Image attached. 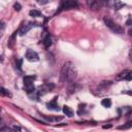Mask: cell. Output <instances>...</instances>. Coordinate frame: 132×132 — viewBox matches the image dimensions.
<instances>
[{"instance_id": "6da1fadb", "label": "cell", "mask_w": 132, "mask_h": 132, "mask_svg": "<svg viewBox=\"0 0 132 132\" xmlns=\"http://www.w3.org/2000/svg\"><path fill=\"white\" fill-rule=\"evenodd\" d=\"M75 68L74 65L71 62H66L64 63L62 69H61V80H72L75 77Z\"/></svg>"}, {"instance_id": "7a4b0ae2", "label": "cell", "mask_w": 132, "mask_h": 132, "mask_svg": "<svg viewBox=\"0 0 132 132\" xmlns=\"http://www.w3.org/2000/svg\"><path fill=\"white\" fill-rule=\"evenodd\" d=\"M103 22H104V24L107 26V28H109L112 32H114V33H117V34H122L123 33V28L122 27H120L118 24H116L112 20H110L109 18H107V16H104L103 18Z\"/></svg>"}, {"instance_id": "3957f363", "label": "cell", "mask_w": 132, "mask_h": 132, "mask_svg": "<svg viewBox=\"0 0 132 132\" xmlns=\"http://www.w3.org/2000/svg\"><path fill=\"white\" fill-rule=\"evenodd\" d=\"M78 6L77 4V1L76 0H62L61 1V4H60V11L62 10H67V9H72V8H76Z\"/></svg>"}, {"instance_id": "277c9868", "label": "cell", "mask_w": 132, "mask_h": 132, "mask_svg": "<svg viewBox=\"0 0 132 132\" xmlns=\"http://www.w3.org/2000/svg\"><path fill=\"white\" fill-rule=\"evenodd\" d=\"M26 59L30 62H37L39 60V57H38L37 53L34 52L33 50H28L26 52Z\"/></svg>"}, {"instance_id": "5b68a950", "label": "cell", "mask_w": 132, "mask_h": 132, "mask_svg": "<svg viewBox=\"0 0 132 132\" xmlns=\"http://www.w3.org/2000/svg\"><path fill=\"white\" fill-rule=\"evenodd\" d=\"M104 0H92L90 2V7L92 9H100L103 6Z\"/></svg>"}, {"instance_id": "8992f818", "label": "cell", "mask_w": 132, "mask_h": 132, "mask_svg": "<svg viewBox=\"0 0 132 132\" xmlns=\"http://www.w3.org/2000/svg\"><path fill=\"white\" fill-rule=\"evenodd\" d=\"M57 97H55L51 102H47L46 103V106L48 109H53V110H59V106L57 105Z\"/></svg>"}, {"instance_id": "52a82bcc", "label": "cell", "mask_w": 132, "mask_h": 132, "mask_svg": "<svg viewBox=\"0 0 132 132\" xmlns=\"http://www.w3.org/2000/svg\"><path fill=\"white\" fill-rule=\"evenodd\" d=\"M31 27H32V25H31V24L22 25V26H21V28H20V30H19L20 35H24V34H26V33L31 29Z\"/></svg>"}, {"instance_id": "ba28073f", "label": "cell", "mask_w": 132, "mask_h": 132, "mask_svg": "<svg viewBox=\"0 0 132 132\" xmlns=\"http://www.w3.org/2000/svg\"><path fill=\"white\" fill-rule=\"evenodd\" d=\"M24 90H25L28 94L34 92V90H35L34 84H33V82H30V84H24Z\"/></svg>"}, {"instance_id": "9c48e42d", "label": "cell", "mask_w": 132, "mask_h": 132, "mask_svg": "<svg viewBox=\"0 0 132 132\" xmlns=\"http://www.w3.org/2000/svg\"><path fill=\"white\" fill-rule=\"evenodd\" d=\"M63 112L67 116V117H69V118H71V117H73V110L69 107V106H63Z\"/></svg>"}, {"instance_id": "30bf717a", "label": "cell", "mask_w": 132, "mask_h": 132, "mask_svg": "<svg viewBox=\"0 0 132 132\" xmlns=\"http://www.w3.org/2000/svg\"><path fill=\"white\" fill-rule=\"evenodd\" d=\"M43 44H44V46H45L46 48L52 45V37H51L50 34H47V35L45 36V38L43 39Z\"/></svg>"}, {"instance_id": "8fae6325", "label": "cell", "mask_w": 132, "mask_h": 132, "mask_svg": "<svg viewBox=\"0 0 132 132\" xmlns=\"http://www.w3.org/2000/svg\"><path fill=\"white\" fill-rule=\"evenodd\" d=\"M16 31H14L13 32V34L11 35V37L9 38V40H8V43H7V45L9 46V47H13V44H14V37H15V35H16Z\"/></svg>"}, {"instance_id": "7c38bea8", "label": "cell", "mask_w": 132, "mask_h": 132, "mask_svg": "<svg viewBox=\"0 0 132 132\" xmlns=\"http://www.w3.org/2000/svg\"><path fill=\"white\" fill-rule=\"evenodd\" d=\"M101 104H102V106L108 108V107L111 106V100H110L109 98H105V99H103V100L101 101Z\"/></svg>"}, {"instance_id": "4fadbf2b", "label": "cell", "mask_w": 132, "mask_h": 132, "mask_svg": "<svg viewBox=\"0 0 132 132\" xmlns=\"http://www.w3.org/2000/svg\"><path fill=\"white\" fill-rule=\"evenodd\" d=\"M29 14L31 15V16H34V18H38V16H42V14L38 11V10H36V9H33V10H30L29 11Z\"/></svg>"}, {"instance_id": "5bb4252c", "label": "cell", "mask_w": 132, "mask_h": 132, "mask_svg": "<svg viewBox=\"0 0 132 132\" xmlns=\"http://www.w3.org/2000/svg\"><path fill=\"white\" fill-rule=\"evenodd\" d=\"M23 80H24V84H30L35 80V76H25Z\"/></svg>"}, {"instance_id": "9a60e30c", "label": "cell", "mask_w": 132, "mask_h": 132, "mask_svg": "<svg viewBox=\"0 0 132 132\" xmlns=\"http://www.w3.org/2000/svg\"><path fill=\"white\" fill-rule=\"evenodd\" d=\"M0 95H2V96H11V94L4 88H0Z\"/></svg>"}, {"instance_id": "2e32d148", "label": "cell", "mask_w": 132, "mask_h": 132, "mask_svg": "<svg viewBox=\"0 0 132 132\" xmlns=\"http://www.w3.org/2000/svg\"><path fill=\"white\" fill-rule=\"evenodd\" d=\"M123 6H125V4H123L122 2H120V1H116V3H114V7H116V9H120L121 7H123Z\"/></svg>"}, {"instance_id": "e0dca14e", "label": "cell", "mask_w": 132, "mask_h": 132, "mask_svg": "<svg viewBox=\"0 0 132 132\" xmlns=\"http://www.w3.org/2000/svg\"><path fill=\"white\" fill-rule=\"evenodd\" d=\"M131 78H132V73H131V71H128V73L125 75L124 79H126V80H131Z\"/></svg>"}, {"instance_id": "ac0fdd59", "label": "cell", "mask_w": 132, "mask_h": 132, "mask_svg": "<svg viewBox=\"0 0 132 132\" xmlns=\"http://www.w3.org/2000/svg\"><path fill=\"white\" fill-rule=\"evenodd\" d=\"M13 7H14V9L16 10V11H20L21 10V8H22V6L20 5V3H14V5H13Z\"/></svg>"}, {"instance_id": "d6986e66", "label": "cell", "mask_w": 132, "mask_h": 132, "mask_svg": "<svg viewBox=\"0 0 132 132\" xmlns=\"http://www.w3.org/2000/svg\"><path fill=\"white\" fill-rule=\"evenodd\" d=\"M21 64H22V60H16V67L20 71H21Z\"/></svg>"}, {"instance_id": "ffe728a7", "label": "cell", "mask_w": 132, "mask_h": 132, "mask_svg": "<svg viewBox=\"0 0 132 132\" xmlns=\"http://www.w3.org/2000/svg\"><path fill=\"white\" fill-rule=\"evenodd\" d=\"M39 4H41V5H43V4H46L47 2H48V0H36Z\"/></svg>"}, {"instance_id": "44dd1931", "label": "cell", "mask_w": 132, "mask_h": 132, "mask_svg": "<svg viewBox=\"0 0 132 132\" xmlns=\"http://www.w3.org/2000/svg\"><path fill=\"white\" fill-rule=\"evenodd\" d=\"M127 25H128V26L131 25V18H130V16H129V19H128V21H127Z\"/></svg>"}, {"instance_id": "7402d4cb", "label": "cell", "mask_w": 132, "mask_h": 132, "mask_svg": "<svg viewBox=\"0 0 132 132\" xmlns=\"http://www.w3.org/2000/svg\"><path fill=\"white\" fill-rule=\"evenodd\" d=\"M12 130H18V131H20V130H21V128H20V127L14 126V127H12Z\"/></svg>"}, {"instance_id": "603a6c76", "label": "cell", "mask_w": 132, "mask_h": 132, "mask_svg": "<svg viewBox=\"0 0 132 132\" xmlns=\"http://www.w3.org/2000/svg\"><path fill=\"white\" fill-rule=\"evenodd\" d=\"M110 127H111V125H105V126H103L104 129H106V128H110Z\"/></svg>"}, {"instance_id": "cb8c5ba5", "label": "cell", "mask_w": 132, "mask_h": 132, "mask_svg": "<svg viewBox=\"0 0 132 132\" xmlns=\"http://www.w3.org/2000/svg\"><path fill=\"white\" fill-rule=\"evenodd\" d=\"M0 27H3V24L2 23H0Z\"/></svg>"}, {"instance_id": "d4e9b609", "label": "cell", "mask_w": 132, "mask_h": 132, "mask_svg": "<svg viewBox=\"0 0 132 132\" xmlns=\"http://www.w3.org/2000/svg\"><path fill=\"white\" fill-rule=\"evenodd\" d=\"M0 122H1V117H0Z\"/></svg>"}]
</instances>
